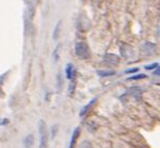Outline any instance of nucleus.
<instances>
[{"instance_id":"dca6fc26","label":"nucleus","mask_w":160,"mask_h":148,"mask_svg":"<svg viewBox=\"0 0 160 148\" xmlns=\"http://www.w3.org/2000/svg\"><path fill=\"white\" fill-rule=\"evenodd\" d=\"M24 2H25L26 6H28V7H33L34 0H24Z\"/></svg>"},{"instance_id":"423d86ee","label":"nucleus","mask_w":160,"mask_h":148,"mask_svg":"<svg viewBox=\"0 0 160 148\" xmlns=\"http://www.w3.org/2000/svg\"><path fill=\"white\" fill-rule=\"evenodd\" d=\"M80 132H81L80 127H76V129L73 131V133H72V136H71V141H70L69 148H74V146H75V144H76V141H78V136H80Z\"/></svg>"},{"instance_id":"6e6552de","label":"nucleus","mask_w":160,"mask_h":148,"mask_svg":"<svg viewBox=\"0 0 160 148\" xmlns=\"http://www.w3.org/2000/svg\"><path fill=\"white\" fill-rule=\"evenodd\" d=\"M61 24H62V22L59 21L57 23V25H56L55 30H53L52 37H53V39H55V40H57L58 37H59V35H60V31H61Z\"/></svg>"},{"instance_id":"f257e3e1","label":"nucleus","mask_w":160,"mask_h":148,"mask_svg":"<svg viewBox=\"0 0 160 148\" xmlns=\"http://www.w3.org/2000/svg\"><path fill=\"white\" fill-rule=\"evenodd\" d=\"M38 132H39V148H48L49 134L46 122L44 120L38 121Z\"/></svg>"},{"instance_id":"ddd939ff","label":"nucleus","mask_w":160,"mask_h":148,"mask_svg":"<svg viewBox=\"0 0 160 148\" xmlns=\"http://www.w3.org/2000/svg\"><path fill=\"white\" fill-rule=\"evenodd\" d=\"M158 67V63H154V64H150V66H146L145 69L146 70H154L155 68H157Z\"/></svg>"},{"instance_id":"f8f14e48","label":"nucleus","mask_w":160,"mask_h":148,"mask_svg":"<svg viewBox=\"0 0 160 148\" xmlns=\"http://www.w3.org/2000/svg\"><path fill=\"white\" fill-rule=\"evenodd\" d=\"M80 148H93L92 147V144L89 142H87V141H85V142L82 143V145H81Z\"/></svg>"},{"instance_id":"f03ea898","label":"nucleus","mask_w":160,"mask_h":148,"mask_svg":"<svg viewBox=\"0 0 160 148\" xmlns=\"http://www.w3.org/2000/svg\"><path fill=\"white\" fill-rule=\"evenodd\" d=\"M75 53L81 59H87L89 58V48L86 42H78L75 44Z\"/></svg>"},{"instance_id":"6ab92c4d","label":"nucleus","mask_w":160,"mask_h":148,"mask_svg":"<svg viewBox=\"0 0 160 148\" xmlns=\"http://www.w3.org/2000/svg\"><path fill=\"white\" fill-rule=\"evenodd\" d=\"M154 74H155V75H159L160 76V67H159L158 69H157V70H155Z\"/></svg>"},{"instance_id":"20e7f679","label":"nucleus","mask_w":160,"mask_h":148,"mask_svg":"<svg viewBox=\"0 0 160 148\" xmlns=\"http://www.w3.org/2000/svg\"><path fill=\"white\" fill-rule=\"evenodd\" d=\"M103 61L109 64H116L117 66L120 62V58H119V56L114 55V53H106L105 57H103Z\"/></svg>"},{"instance_id":"4468645a","label":"nucleus","mask_w":160,"mask_h":148,"mask_svg":"<svg viewBox=\"0 0 160 148\" xmlns=\"http://www.w3.org/2000/svg\"><path fill=\"white\" fill-rule=\"evenodd\" d=\"M58 49H59V46H58L57 48L55 49V51H53V58H55V61H57V60L59 59V57H58Z\"/></svg>"},{"instance_id":"7ed1b4c3","label":"nucleus","mask_w":160,"mask_h":148,"mask_svg":"<svg viewBox=\"0 0 160 148\" xmlns=\"http://www.w3.org/2000/svg\"><path fill=\"white\" fill-rule=\"evenodd\" d=\"M65 75L67 78L70 81H75V76H76V70L73 67L72 63H68L65 67Z\"/></svg>"},{"instance_id":"9b49d317","label":"nucleus","mask_w":160,"mask_h":148,"mask_svg":"<svg viewBox=\"0 0 160 148\" xmlns=\"http://www.w3.org/2000/svg\"><path fill=\"white\" fill-rule=\"evenodd\" d=\"M58 130H59V129H58V125H53V126L52 127H51V129H50V133H51V137H55V136H56V134H57V132H58Z\"/></svg>"},{"instance_id":"a211bd4d","label":"nucleus","mask_w":160,"mask_h":148,"mask_svg":"<svg viewBox=\"0 0 160 148\" xmlns=\"http://www.w3.org/2000/svg\"><path fill=\"white\" fill-rule=\"evenodd\" d=\"M9 123V120L8 119H2V120H0V124L1 125H6Z\"/></svg>"},{"instance_id":"39448f33","label":"nucleus","mask_w":160,"mask_h":148,"mask_svg":"<svg viewBox=\"0 0 160 148\" xmlns=\"http://www.w3.org/2000/svg\"><path fill=\"white\" fill-rule=\"evenodd\" d=\"M96 101H97V98H94V99H93V100H91V101H89L88 104L85 105V106L83 107L82 109H81V111H80V116H84L85 114H87V112L91 110V108L94 106V105L96 104Z\"/></svg>"},{"instance_id":"2eb2a0df","label":"nucleus","mask_w":160,"mask_h":148,"mask_svg":"<svg viewBox=\"0 0 160 148\" xmlns=\"http://www.w3.org/2000/svg\"><path fill=\"white\" fill-rule=\"evenodd\" d=\"M125 48H128V50H130V52H132V50H131V47H128V45H123L122 47H121V49H125ZM128 51L127 50H124V52H122L123 55L122 56H124V53H127Z\"/></svg>"},{"instance_id":"1a4fd4ad","label":"nucleus","mask_w":160,"mask_h":148,"mask_svg":"<svg viewBox=\"0 0 160 148\" xmlns=\"http://www.w3.org/2000/svg\"><path fill=\"white\" fill-rule=\"evenodd\" d=\"M97 74L101 77H106V76H113L116 72L114 71H102V70H99L97 71Z\"/></svg>"},{"instance_id":"9d476101","label":"nucleus","mask_w":160,"mask_h":148,"mask_svg":"<svg viewBox=\"0 0 160 148\" xmlns=\"http://www.w3.org/2000/svg\"><path fill=\"white\" fill-rule=\"evenodd\" d=\"M145 74H136V75L131 76L130 78H128V81H136V80H142V78H145Z\"/></svg>"},{"instance_id":"0eeeda50","label":"nucleus","mask_w":160,"mask_h":148,"mask_svg":"<svg viewBox=\"0 0 160 148\" xmlns=\"http://www.w3.org/2000/svg\"><path fill=\"white\" fill-rule=\"evenodd\" d=\"M34 144V135L33 134H28L23 141V146L24 148H32Z\"/></svg>"},{"instance_id":"f3484780","label":"nucleus","mask_w":160,"mask_h":148,"mask_svg":"<svg viewBox=\"0 0 160 148\" xmlns=\"http://www.w3.org/2000/svg\"><path fill=\"white\" fill-rule=\"evenodd\" d=\"M138 71V68H134V69H130V70H127L125 73H135Z\"/></svg>"}]
</instances>
